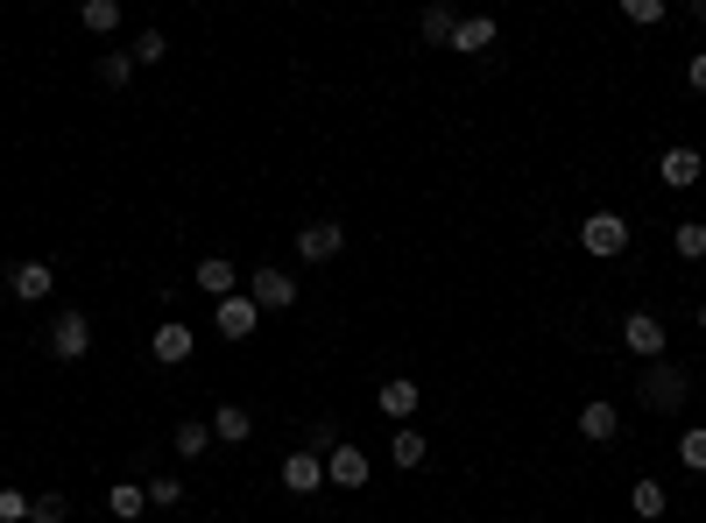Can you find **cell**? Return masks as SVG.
<instances>
[{
	"instance_id": "cell-1",
	"label": "cell",
	"mask_w": 706,
	"mask_h": 523,
	"mask_svg": "<svg viewBox=\"0 0 706 523\" xmlns=\"http://www.w3.org/2000/svg\"><path fill=\"white\" fill-rule=\"evenodd\" d=\"M685 390H693V382H685V368L679 361H650V368H643V411H657V417H671V411H679V403H685Z\"/></svg>"
},
{
	"instance_id": "cell-2",
	"label": "cell",
	"mask_w": 706,
	"mask_h": 523,
	"mask_svg": "<svg viewBox=\"0 0 706 523\" xmlns=\"http://www.w3.org/2000/svg\"><path fill=\"white\" fill-rule=\"evenodd\" d=\"M579 248H587L594 262H614L629 248V219L622 213H587L579 219Z\"/></svg>"
},
{
	"instance_id": "cell-3",
	"label": "cell",
	"mask_w": 706,
	"mask_h": 523,
	"mask_svg": "<svg viewBox=\"0 0 706 523\" xmlns=\"http://www.w3.org/2000/svg\"><path fill=\"white\" fill-rule=\"evenodd\" d=\"M325 482H333V488H347V496H354V488H368V482H374V460L360 453L354 439H339L333 453H325Z\"/></svg>"
},
{
	"instance_id": "cell-4",
	"label": "cell",
	"mask_w": 706,
	"mask_h": 523,
	"mask_svg": "<svg viewBox=\"0 0 706 523\" xmlns=\"http://www.w3.org/2000/svg\"><path fill=\"white\" fill-rule=\"evenodd\" d=\"M622 347L636 354V361H665V319H657V311H629L622 319Z\"/></svg>"
},
{
	"instance_id": "cell-5",
	"label": "cell",
	"mask_w": 706,
	"mask_h": 523,
	"mask_svg": "<svg viewBox=\"0 0 706 523\" xmlns=\"http://www.w3.org/2000/svg\"><path fill=\"white\" fill-rule=\"evenodd\" d=\"M93 354V319L85 311H64V319L50 325V361H85Z\"/></svg>"
},
{
	"instance_id": "cell-6",
	"label": "cell",
	"mask_w": 706,
	"mask_h": 523,
	"mask_svg": "<svg viewBox=\"0 0 706 523\" xmlns=\"http://www.w3.org/2000/svg\"><path fill=\"white\" fill-rule=\"evenodd\" d=\"M248 297L262 311H290L297 305V276H290V269H254V276H248Z\"/></svg>"
},
{
	"instance_id": "cell-7",
	"label": "cell",
	"mask_w": 706,
	"mask_h": 523,
	"mask_svg": "<svg viewBox=\"0 0 706 523\" xmlns=\"http://www.w3.org/2000/svg\"><path fill=\"white\" fill-rule=\"evenodd\" d=\"M417 403H424V390H417L410 376H388L382 390H374V411H382L388 425H410V417H417Z\"/></svg>"
},
{
	"instance_id": "cell-8",
	"label": "cell",
	"mask_w": 706,
	"mask_h": 523,
	"mask_svg": "<svg viewBox=\"0 0 706 523\" xmlns=\"http://www.w3.org/2000/svg\"><path fill=\"white\" fill-rule=\"evenodd\" d=\"M213 325H219L227 340H248L254 325H262V305H254L248 290H234V297H219V305H213Z\"/></svg>"
},
{
	"instance_id": "cell-9",
	"label": "cell",
	"mask_w": 706,
	"mask_h": 523,
	"mask_svg": "<svg viewBox=\"0 0 706 523\" xmlns=\"http://www.w3.org/2000/svg\"><path fill=\"white\" fill-rule=\"evenodd\" d=\"M339 248H347V227H339V219H311V227H297V255L304 262H333Z\"/></svg>"
},
{
	"instance_id": "cell-10",
	"label": "cell",
	"mask_w": 706,
	"mask_h": 523,
	"mask_svg": "<svg viewBox=\"0 0 706 523\" xmlns=\"http://www.w3.org/2000/svg\"><path fill=\"white\" fill-rule=\"evenodd\" d=\"M191 347H199V340H191V325L184 319H163L156 333H148V354H156L163 368H177V361H191Z\"/></svg>"
},
{
	"instance_id": "cell-11",
	"label": "cell",
	"mask_w": 706,
	"mask_h": 523,
	"mask_svg": "<svg viewBox=\"0 0 706 523\" xmlns=\"http://www.w3.org/2000/svg\"><path fill=\"white\" fill-rule=\"evenodd\" d=\"M283 488H290V496H319L325 488V460L319 453H283Z\"/></svg>"
},
{
	"instance_id": "cell-12",
	"label": "cell",
	"mask_w": 706,
	"mask_h": 523,
	"mask_svg": "<svg viewBox=\"0 0 706 523\" xmlns=\"http://www.w3.org/2000/svg\"><path fill=\"white\" fill-rule=\"evenodd\" d=\"M699 170H706L699 148H665V156H657V177H665L671 191H693V185H699Z\"/></svg>"
},
{
	"instance_id": "cell-13",
	"label": "cell",
	"mask_w": 706,
	"mask_h": 523,
	"mask_svg": "<svg viewBox=\"0 0 706 523\" xmlns=\"http://www.w3.org/2000/svg\"><path fill=\"white\" fill-rule=\"evenodd\" d=\"M614 431H622V411H614L608 396H587L579 403V439H594V445H608Z\"/></svg>"
},
{
	"instance_id": "cell-14",
	"label": "cell",
	"mask_w": 706,
	"mask_h": 523,
	"mask_svg": "<svg viewBox=\"0 0 706 523\" xmlns=\"http://www.w3.org/2000/svg\"><path fill=\"white\" fill-rule=\"evenodd\" d=\"M8 283H14V297H22V305H43V297L57 290L50 262H14V269H8Z\"/></svg>"
},
{
	"instance_id": "cell-15",
	"label": "cell",
	"mask_w": 706,
	"mask_h": 523,
	"mask_svg": "<svg viewBox=\"0 0 706 523\" xmlns=\"http://www.w3.org/2000/svg\"><path fill=\"white\" fill-rule=\"evenodd\" d=\"M191 283H199V290L213 297V305H219V297H234V290H240V276H234V262H227V255H205V262H199V276H191Z\"/></svg>"
},
{
	"instance_id": "cell-16",
	"label": "cell",
	"mask_w": 706,
	"mask_h": 523,
	"mask_svg": "<svg viewBox=\"0 0 706 523\" xmlns=\"http://www.w3.org/2000/svg\"><path fill=\"white\" fill-rule=\"evenodd\" d=\"M388 460H396L403 474H417V467H424V460H431L424 431H417V425H396V439H388Z\"/></svg>"
},
{
	"instance_id": "cell-17",
	"label": "cell",
	"mask_w": 706,
	"mask_h": 523,
	"mask_svg": "<svg viewBox=\"0 0 706 523\" xmlns=\"http://www.w3.org/2000/svg\"><path fill=\"white\" fill-rule=\"evenodd\" d=\"M205 425H213V445H240V439H248V431H254V417L240 411V403H219V411L205 417Z\"/></svg>"
},
{
	"instance_id": "cell-18",
	"label": "cell",
	"mask_w": 706,
	"mask_h": 523,
	"mask_svg": "<svg viewBox=\"0 0 706 523\" xmlns=\"http://www.w3.org/2000/svg\"><path fill=\"white\" fill-rule=\"evenodd\" d=\"M107 510H113L120 523H134V516L148 510V488H142V482H113V488H107Z\"/></svg>"
},
{
	"instance_id": "cell-19",
	"label": "cell",
	"mask_w": 706,
	"mask_h": 523,
	"mask_svg": "<svg viewBox=\"0 0 706 523\" xmlns=\"http://www.w3.org/2000/svg\"><path fill=\"white\" fill-rule=\"evenodd\" d=\"M488 43H494V22H488V14H467V22H459V28H453V50H459V57H474V50H488Z\"/></svg>"
},
{
	"instance_id": "cell-20",
	"label": "cell",
	"mask_w": 706,
	"mask_h": 523,
	"mask_svg": "<svg viewBox=\"0 0 706 523\" xmlns=\"http://www.w3.org/2000/svg\"><path fill=\"white\" fill-rule=\"evenodd\" d=\"M453 28H459L453 8H424V14H417V36H424V43H453Z\"/></svg>"
},
{
	"instance_id": "cell-21",
	"label": "cell",
	"mask_w": 706,
	"mask_h": 523,
	"mask_svg": "<svg viewBox=\"0 0 706 523\" xmlns=\"http://www.w3.org/2000/svg\"><path fill=\"white\" fill-rule=\"evenodd\" d=\"M629 502H636V516H643V523H657V516H665V510H671V502H665V488H657V482H650V474H643V482H636V488H629Z\"/></svg>"
},
{
	"instance_id": "cell-22",
	"label": "cell",
	"mask_w": 706,
	"mask_h": 523,
	"mask_svg": "<svg viewBox=\"0 0 706 523\" xmlns=\"http://www.w3.org/2000/svg\"><path fill=\"white\" fill-rule=\"evenodd\" d=\"M177 453H184V460L213 453V425H199V417H184V425H177Z\"/></svg>"
},
{
	"instance_id": "cell-23",
	"label": "cell",
	"mask_w": 706,
	"mask_h": 523,
	"mask_svg": "<svg viewBox=\"0 0 706 523\" xmlns=\"http://www.w3.org/2000/svg\"><path fill=\"white\" fill-rule=\"evenodd\" d=\"M679 467H685V474H706V425L679 431Z\"/></svg>"
},
{
	"instance_id": "cell-24",
	"label": "cell",
	"mask_w": 706,
	"mask_h": 523,
	"mask_svg": "<svg viewBox=\"0 0 706 523\" xmlns=\"http://www.w3.org/2000/svg\"><path fill=\"white\" fill-rule=\"evenodd\" d=\"M79 22L93 28V36H107V28H120V0H85V8H79Z\"/></svg>"
},
{
	"instance_id": "cell-25",
	"label": "cell",
	"mask_w": 706,
	"mask_h": 523,
	"mask_svg": "<svg viewBox=\"0 0 706 523\" xmlns=\"http://www.w3.org/2000/svg\"><path fill=\"white\" fill-rule=\"evenodd\" d=\"M163 57H170V36H163V28H142V36H134V71L163 64Z\"/></svg>"
},
{
	"instance_id": "cell-26",
	"label": "cell",
	"mask_w": 706,
	"mask_h": 523,
	"mask_svg": "<svg viewBox=\"0 0 706 523\" xmlns=\"http://www.w3.org/2000/svg\"><path fill=\"white\" fill-rule=\"evenodd\" d=\"M128 79H134V57L128 50H107V57H99V85H113V93H120Z\"/></svg>"
},
{
	"instance_id": "cell-27",
	"label": "cell",
	"mask_w": 706,
	"mask_h": 523,
	"mask_svg": "<svg viewBox=\"0 0 706 523\" xmlns=\"http://www.w3.org/2000/svg\"><path fill=\"white\" fill-rule=\"evenodd\" d=\"M671 248H679L685 262H699V255H706V227H699V219H685V227H671Z\"/></svg>"
},
{
	"instance_id": "cell-28",
	"label": "cell",
	"mask_w": 706,
	"mask_h": 523,
	"mask_svg": "<svg viewBox=\"0 0 706 523\" xmlns=\"http://www.w3.org/2000/svg\"><path fill=\"white\" fill-rule=\"evenodd\" d=\"M64 516H71V502L57 496V488H50V496H36V502H28V523H64Z\"/></svg>"
},
{
	"instance_id": "cell-29",
	"label": "cell",
	"mask_w": 706,
	"mask_h": 523,
	"mask_svg": "<svg viewBox=\"0 0 706 523\" xmlns=\"http://www.w3.org/2000/svg\"><path fill=\"white\" fill-rule=\"evenodd\" d=\"M622 22H636V28H657V22H665V0H622Z\"/></svg>"
},
{
	"instance_id": "cell-30",
	"label": "cell",
	"mask_w": 706,
	"mask_h": 523,
	"mask_svg": "<svg viewBox=\"0 0 706 523\" xmlns=\"http://www.w3.org/2000/svg\"><path fill=\"white\" fill-rule=\"evenodd\" d=\"M148 502H156V510H177V502H184V482H170V474H156V482H148Z\"/></svg>"
},
{
	"instance_id": "cell-31",
	"label": "cell",
	"mask_w": 706,
	"mask_h": 523,
	"mask_svg": "<svg viewBox=\"0 0 706 523\" xmlns=\"http://www.w3.org/2000/svg\"><path fill=\"white\" fill-rule=\"evenodd\" d=\"M28 502H36V496H22V488H0V523H28Z\"/></svg>"
},
{
	"instance_id": "cell-32",
	"label": "cell",
	"mask_w": 706,
	"mask_h": 523,
	"mask_svg": "<svg viewBox=\"0 0 706 523\" xmlns=\"http://www.w3.org/2000/svg\"><path fill=\"white\" fill-rule=\"evenodd\" d=\"M685 79H693V93H706V50H693V64H685Z\"/></svg>"
},
{
	"instance_id": "cell-33",
	"label": "cell",
	"mask_w": 706,
	"mask_h": 523,
	"mask_svg": "<svg viewBox=\"0 0 706 523\" xmlns=\"http://www.w3.org/2000/svg\"><path fill=\"white\" fill-rule=\"evenodd\" d=\"M699 333H706V305H699Z\"/></svg>"
}]
</instances>
